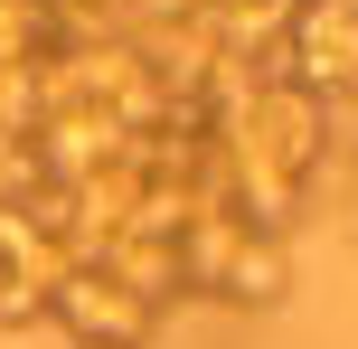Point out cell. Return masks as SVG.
<instances>
[{"label":"cell","instance_id":"1","mask_svg":"<svg viewBox=\"0 0 358 349\" xmlns=\"http://www.w3.org/2000/svg\"><path fill=\"white\" fill-rule=\"evenodd\" d=\"M283 85H302L311 104H358V0H292L283 29Z\"/></svg>","mask_w":358,"mask_h":349},{"label":"cell","instance_id":"2","mask_svg":"<svg viewBox=\"0 0 358 349\" xmlns=\"http://www.w3.org/2000/svg\"><path fill=\"white\" fill-rule=\"evenodd\" d=\"M48 321H57L76 349H151V331H161V312L132 302L123 283L94 274V264H66V274L48 283Z\"/></svg>","mask_w":358,"mask_h":349},{"label":"cell","instance_id":"3","mask_svg":"<svg viewBox=\"0 0 358 349\" xmlns=\"http://www.w3.org/2000/svg\"><path fill=\"white\" fill-rule=\"evenodd\" d=\"M94 274H113L132 302H151V312H170L179 293H189V264H179V236H151V227H113L104 245H94Z\"/></svg>","mask_w":358,"mask_h":349},{"label":"cell","instance_id":"4","mask_svg":"<svg viewBox=\"0 0 358 349\" xmlns=\"http://www.w3.org/2000/svg\"><path fill=\"white\" fill-rule=\"evenodd\" d=\"M292 293V245L283 236H236L227 274H217L208 302H227V312H273V302Z\"/></svg>","mask_w":358,"mask_h":349},{"label":"cell","instance_id":"5","mask_svg":"<svg viewBox=\"0 0 358 349\" xmlns=\"http://www.w3.org/2000/svg\"><path fill=\"white\" fill-rule=\"evenodd\" d=\"M38 321H48V283H0V331H38Z\"/></svg>","mask_w":358,"mask_h":349},{"label":"cell","instance_id":"6","mask_svg":"<svg viewBox=\"0 0 358 349\" xmlns=\"http://www.w3.org/2000/svg\"><path fill=\"white\" fill-rule=\"evenodd\" d=\"M123 29H170V19H198V0H113Z\"/></svg>","mask_w":358,"mask_h":349},{"label":"cell","instance_id":"7","mask_svg":"<svg viewBox=\"0 0 358 349\" xmlns=\"http://www.w3.org/2000/svg\"><path fill=\"white\" fill-rule=\"evenodd\" d=\"M340 227H349V245H358V189H349V208H340Z\"/></svg>","mask_w":358,"mask_h":349},{"label":"cell","instance_id":"8","mask_svg":"<svg viewBox=\"0 0 358 349\" xmlns=\"http://www.w3.org/2000/svg\"><path fill=\"white\" fill-rule=\"evenodd\" d=\"M57 10H113V0H57Z\"/></svg>","mask_w":358,"mask_h":349},{"label":"cell","instance_id":"9","mask_svg":"<svg viewBox=\"0 0 358 349\" xmlns=\"http://www.w3.org/2000/svg\"><path fill=\"white\" fill-rule=\"evenodd\" d=\"M0 283H10V264H0Z\"/></svg>","mask_w":358,"mask_h":349}]
</instances>
